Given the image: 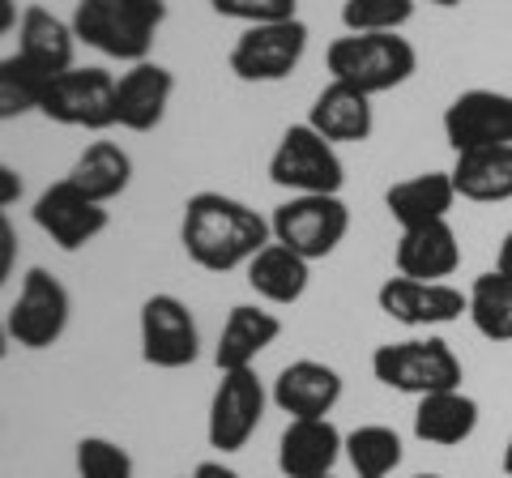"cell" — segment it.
I'll return each instance as SVG.
<instances>
[{"mask_svg": "<svg viewBox=\"0 0 512 478\" xmlns=\"http://www.w3.org/2000/svg\"><path fill=\"white\" fill-rule=\"evenodd\" d=\"M414 18V0H342L346 35H402Z\"/></svg>", "mask_w": 512, "mask_h": 478, "instance_id": "f546056e", "label": "cell"}, {"mask_svg": "<svg viewBox=\"0 0 512 478\" xmlns=\"http://www.w3.org/2000/svg\"><path fill=\"white\" fill-rule=\"evenodd\" d=\"M308 26L299 18L291 22H265V26H244V35L231 47V73L239 82L269 86L286 82L308 56Z\"/></svg>", "mask_w": 512, "mask_h": 478, "instance_id": "ba28073f", "label": "cell"}, {"mask_svg": "<svg viewBox=\"0 0 512 478\" xmlns=\"http://www.w3.org/2000/svg\"><path fill=\"white\" fill-rule=\"evenodd\" d=\"M444 141L453 154L466 150H491V146H512V94L508 90H461L453 103L444 107Z\"/></svg>", "mask_w": 512, "mask_h": 478, "instance_id": "4fadbf2b", "label": "cell"}, {"mask_svg": "<svg viewBox=\"0 0 512 478\" xmlns=\"http://www.w3.org/2000/svg\"><path fill=\"white\" fill-rule=\"evenodd\" d=\"M329 82H346L363 94H384L406 86L419 69V52L402 35H342L325 52Z\"/></svg>", "mask_w": 512, "mask_h": 478, "instance_id": "3957f363", "label": "cell"}, {"mask_svg": "<svg viewBox=\"0 0 512 478\" xmlns=\"http://www.w3.org/2000/svg\"><path fill=\"white\" fill-rule=\"evenodd\" d=\"M457 205V188H453V175L448 171H423V175H410V180H397L389 184L384 193V210L397 227H423V222H444Z\"/></svg>", "mask_w": 512, "mask_h": 478, "instance_id": "44dd1931", "label": "cell"}, {"mask_svg": "<svg viewBox=\"0 0 512 478\" xmlns=\"http://www.w3.org/2000/svg\"><path fill=\"white\" fill-rule=\"evenodd\" d=\"M69 316H73V299L64 291V282L56 274H47L43 265H35L26 269L5 325H9V338L22 350H47L64 338Z\"/></svg>", "mask_w": 512, "mask_h": 478, "instance_id": "9c48e42d", "label": "cell"}, {"mask_svg": "<svg viewBox=\"0 0 512 478\" xmlns=\"http://www.w3.org/2000/svg\"><path fill=\"white\" fill-rule=\"evenodd\" d=\"M141 359L158 372H180L192 368L201 355V329L197 316L180 295H150L141 304Z\"/></svg>", "mask_w": 512, "mask_h": 478, "instance_id": "30bf717a", "label": "cell"}, {"mask_svg": "<svg viewBox=\"0 0 512 478\" xmlns=\"http://www.w3.org/2000/svg\"><path fill=\"white\" fill-rule=\"evenodd\" d=\"M393 265L402 278L414 282H444L461 269V244L453 222H423V227H406L397 235L393 248Z\"/></svg>", "mask_w": 512, "mask_h": 478, "instance_id": "ac0fdd59", "label": "cell"}, {"mask_svg": "<svg viewBox=\"0 0 512 478\" xmlns=\"http://www.w3.org/2000/svg\"><path fill=\"white\" fill-rule=\"evenodd\" d=\"M372 376L384 389L406 393V397H427L444 389H461L466 368H461L457 350L444 338H406V342H384L372 355Z\"/></svg>", "mask_w": 512, "mask_h": 478, "instance_id": "277c9868", "label": "cell"}, {"mask_svg": "<svg viewBox=\"0 0 512 478\" xmlns=\"http://www.w3.org/2000/svg\"><path fill=\"white\" fill-rule=\"evenodd\" d=\"M478 432V402L466 389L427 393L414 406V436L436 449H457Z\"/></svg>", "mask_w": 512, "mask_h": 478, "instance_id": "603a6c76", "label": "cell"}, {"mask_svg": "<svg viewBox=\"0 0 512 478\" xmlns=\"http://www.w3.org/2000/svg\"><path fill=\"white\" fill-rule=\"evenodd\" d=\"M269 393L261 385L256 368H239V372H222L218 389L210 397V419H205V436L210 449L218 453H239L244 444L256 436V427L265 419Z\"/></svg>", "mask_w": 512, "mask_h": 478, "instance_id": "8fae6325", "label": "cell"}, {"mask_svg": "<svg viewBox=\"0 0 512 478\" xmlns=\"http://www.w3.org/2000/svg\"><path fill=\"white\" fill-rule=\"evenodd\" d=\"M188 478H239L231 466H222V461H201L197 470H192Z\"/></svg>", "mask_w": 512, "mask_h": 478, "instance_id": "d590c367", "label": "cell"}, {"mask_svg": "<svg viewBox=\"0 0 512 478\" xmlns=\"http://www.w3.org/2000/svg\"><path fill=\"white\" fill-rule=\"evenodd\" d=\"M218 18L244 22V26H265V22H291L299 18V0H210Z\"/></svg>", "mask_w": 512, "mask_h": 478, "instance_id": "1f68e13d", "label": "cell"}, {"mask_svg": "<svg viewBox=\"0 0 512 478\" xmlns=\"http://www.w3.org/2000/svg\"><path fill=\"white\" fill-rule=\"evenodd\" d=\"M278 338H282V321H278L274 312H265V308H256V304H235L227 312V321H222L218 346H214L218 372L252 368V363L261 359Z\"/></svg>", "mask_w": 512, "mask_h": 478, "instance_id": "ffe728a7", "label": "cell"}, {"mask_svg": "<svg viewBox=\"0 0 512 478\" xmlns=\"http://www.w3.org/2000/svg\"><path fill=\"white\" fill-rule=\"evenodd\" d=\"M180 244L192 265L210 269V274H231V269H248L256 252L274 244V235H269V218H261L239 197L192 193L184 201Z\"/></svg>", "mask_w": 512, "mask_h": 478, "instance_id": "6da1fadb", "label": "cell"}, {"mask_svg": "<svg viewBox=\"0 0 512 478\" xmlns=\"http://www.w3.org/2000/svg\"><path fill=\"white\" fill-rule=\"evenodd\" d=\"M39 116L64 124V129L103 133L116 124V73L99 65H73L47 82Z\"/></svg>", "mask_w": 512, "mask_h": 478, "instance_id": "52a82bcc", "label": "cell"}, {"mask_svg": "<svg viewBox=\"0 0 512 478\" xmlns=\"http://www.w3.org/2000/svg\"><path fill=\"white\" fill-rule=\"evenodd\" d=\"M329 478H338V474H329Z\"/></svg>", "mask_w": 512, "mask_h": 478, "instance_id": "b9f144b4", "label": "cell"}, {"mask_svg": "<svg viewBox=\"0 0 512 478\" xmlns=\"http://www.w3.org/2000/svg\"><path fill=\"white\" fill-rule=\"evenodd\" d=\"M171 94H175L171 69L154 65V60L128 65V73L116 77V124L128 133L158 129L167 116V107H171Z\"/></svg>", "mask_w": 512, "mask_h": 478, "instance_id": "e0dca14e", "label": "cell"}, {"mask_svg": "<svg viewBox=\"0 0 512 478\" xmlns=\"http://www.w3.org/2000/svg\"><path fill=\"white\" fill-rule=\"evenodd\" d=\"M504 474L512 478V436H508V444H504Z\"/></svg>", "mask_w": 512, "mask_h": 478, "instance_id": "f35d334b", "label": "cell"}, {"mask_svg": "<svg viewBox=\"0 0 512 478\" xmlns=\"http://www.w3.org/2000/svg\"><path fill=\"white\" fill-rule=\"evenodd\" d=\"M376 304L389 321L406 329H436L453 325L470 312V299L453 282H414V278H384L376 291Z\"/></svg>", "mask_w": 512, "mask_h": 478, "instance_id": "5bb4252c", "label": "cell"}, {"mask_svg": "<svg viewBox=\"0 0 512 478\" xmlns=\"http://www.w3.org/2000/svg\"><path fill=\"white\" fill-rule=\"evenodd\" d=\"M414 478H440V474H414Z\"/></svg>", "mask_w": 512, "mask_h": 478, "instance_id": "60d3db41", "label": "cell"}, {"mask_svg": "<svg viewBox=\"0 0 512 478\" xmlns=\"http://www.w3.org/2000/svg\"><path fill=\"white\" fill-rule=\"evenodd\" d=\"M346 457V436L333 419H291L278 436V470L286 478H329Z\"/></svg>", "mask_w": 512, "mask_h": 478, "instance_id": "2e32d148", "label": "cell"}, {"mask_svg": "<svg viewBox=\"0 0 512 478\" xmlns=\"http://www.w3.org/2000/svg\"><path fill=\"white\" fill-rule=\"evenodd\" d=\"M69 22L77 43L124 65H141L167 22V0H77Z\"/></svg>", "mask_w": 512, "mask_h": 478, "instance_id": "7a4b0ae2", "label": "cell"}, {"mask_svg": "<svg viewBox=\"0 0 512 478\" xmlns=\"http://www.w3.org/2000/svg\"><path fill=\"white\" fill-rule=\"evenodd\" d=\"M35 227L52 239L60 252H82L86 244H94L103 231H107V205H99L94 197H86L82 188H77L69 175L56 184H47L43 193L35 197Z\"/></svg>", "mask_w": 512, "mask_h": 478, "instance_id": "7c38bea8", "label": "cell"}, {"mask_svg": "<svg viewBox=\"0 0 512 478\" xmlns=\"http://www.w3.org/2000/svg\"><path fill=\"white\" fill-rule=\"evenodd\" d=\"M18 22H22L18 5H13V0H0V39L13 35V30H18Z\"/></svg>", "mask_w": 512, "mask_h": 478, "instance_id": "e575fe53", "label": "cell"}, {"mask_svg": "<svg viewBox=\"0 0 512 478\" xmlns=\"http://www.w3.org/2000/svg\"><path fill=\"white\" fill-rule=\"evenodd\" d=\"M427 5H436V9H457L461 0H427Z\"/></svg>", "mask_w": 512, "mask_h": 478, "instance_id": "ab89813d", "label": "cell"}, {"mask_svg": "<svg viewBox=\"0 0 512 478\" xmlns=\"http://www.w3.org/2000/svg\"><path fill=\"white\" fill-rule=\"evenodd\" d=\"M9 346H13V338H9V325H5V321H0V359H5V355H9Z\"/></svg>", "mask_w": 512, "mask_h": 478, "instance_id": "74e56055", "label": "cell"}, {"mask_svg": "<svg viewBox=\"0 0 512 478\" xmlns=\"http://www.w3.org/2000/svg\"><path fill=\"white\" fill-rule=\"evenodd\" d=\"M77 478H133V453L107 436H82L77 440Z\"/></svg>", "mask_w": 512, "mask_h": 478, "instance_id": "4dcf8cb0", "label": "cell"}, {"mask_svg": "<svg viewBox=\"0 0 512 478\" xmlns=\"http://www.w3.org/2000/svg\"><path fill=\"white\" fill-rule=\"evenodd\" d=\"M269 180L291 197H342L346 163L333 141H325L308 120L282 133L278 150L269 154Z\"/></svg>", "mask_w": 512, "mask_h": 478, "instance_id": "5b68a950", "label": "cell"}, {"mask_svg": "<svg viewBox=\"0 0 512 478\" xmlns=\"http://www.w3.org/2000/svg\"><path fill=\"white\" fill-rule=\"evenodd\" d=\"M402 436L389 423H363L355 432H346V461L355 478H389L402 466Z\"/></svg>", "mask_w": 512, "mask_h": 478, "instance_id": "83f0119b", "label": "cell"}, {"mask_svg": "<svg viewBox=\"0 0 512 478\" xmlns=\"http://www.w3.org/2000/svg\"><path fill=\"white\" fill-rule=\"evenodd\" d=\"M470 325L483 333L487 342H512V278H504L500 269H487L470 282Z\"/></svg>", "mask_w": 512, "mask_h": 478, "instance_id": "4316f807", "label": "cell"}, {"mask_svg": "<svg viewBox=\"0 0 512 478\" xmlns=\"http://www.w3.org/2000/svg\"><path fill=\"white\" fill-rule=\"evenodd\" d=\"M69 180L82 188L86 197L107 205L133 184V158H128V150L116 146V141H90V146L77 154V163L69 167Z\"/></svg>", "mask_w": 512, "mask_h": 478, "instance_id": "484cf974", "label": "cell"}, {"mask_svg": "<svg viewBox=\"0 0 512 478\" xmlns=\"http://www.w3.org/2000/svg\"><path fill=\"white\" fill-rule=\"evenodd\" d=\"M73 52H77V35L73 22L56 18L52 9L43 5H26L22 22H18V56H26L39 73L56 77L73 69Z\"/></svg>", "mask_w": 512, "mask_h": 478, "instance_id": "7402d4cb", "label": "cell"}, {"mask_svg": "<svg viewBox=\"0 0 512 478\" xmlns=\"http://www.w3.org/2000/svg\"><path fill=\"white\" fill-rule=\"evenodd\" d=\"M18 231H13L9 214H0V286L13 278V269H18Z\"/></svg>", "mask_w": 512, "mask_h": 478, "instance_id": "d6a6232c", "label": "cell"}, {"mask_svg": "<svg viewBox=\"0 0 512 478\" xmlns=\"http://www.w3.org/2000/svg\"><path fill=\"white\" fill-rule=\"evenodd\" d=\"M52 77L39 73L26 56H0V120H22L43 107V94Z\"/></svg>", "mask_w": 512, "mask_h": 478, "instance_id": "f1b7e54d", "label": "cell"}, {"mask_svg": "<svg viewBox=\"0 0 512 478\" xmlns=\"http://www.w3.org/2000/svg\"><path fill=\"white\" fill-rule=\"evenodd\" d=\"M308 282H312V261H303L299 252L282 244H265L248 261V286L256 291V299H265L274 308L299 304L308 295Z\"/></svg>", "mask_w": 512, "mask_h": 478, "instance_id": "cb8c5ba5", "label": "cell"}, {"mask_svg": "<svg viewBox=\"0 0 512 478\" xmlns=\"http://www.w3.org/2000/svg\"><path fill=\"white\" fill-rule=\"evenodd\" d=\"M495 269H500L504 278H512V231L504 235V244H500V257H495Z\"/></svg>", "mask_w": 512, "mask_h": 478, "instance_id": "8d00e7d4", "label": "cell"}, {"mask_svg": "<svg viewBox=\"0 0 512 478\" xmlns=\"http://www.w3.org/2000/svg\"><path fill=\"white\" fill-rule=\"evenodd\" d=\"M269 402L286 419H329L333 406L342 402V372L320 359H295L278 372Z\"/></svg>", "mask_w": 512, "mask_h": 478, "instance_id": "9a60e30c", "label": "cell"}, {"mask_svg": "<svg viewBox=\"0 0 512 478\" xmlns=\"http://www.w3.org/2000/svg\"><path fill=\"white\" fill-rule=\"evenodd\" d=\"M448 175H453L457 201H478V205L512 201V146L457 154V163Z\"/></svg>", "mask_w": 512, "mask_h": 478, "instance_id": "d4e9b609", "label": "cell"}, {"mask_svg": "<svg viewBox=\"0 0 512 478\" xmlns=\"http://www.w3.org/2000/svg\"><path fill=\"white\" fill-rule=\"evenodd\" d=\"M26 193V180H22V171L18 167H9L5 158H0V214L9 210V205H18Z\"/></svg>", "mask_w": 512, "mask_h": 478, "instance_id": "836d02e7", "label": "cell"}, {"mask_svg": "<svg viewBox=\"0 0 512 478\" xmlns=\"http://www.w3.org/2000/svg\"><path fill=\"white\" fill-rule=\"evenodd\" d=\"M308 124L325 141H333V146H359V141H367L376 133L372 94H363V90L346 86V82H329L312 99Z\"/></svg>", "mask_w": 512, "mask_h": 478, "instance_id": "d6986e66", "label": "cell"}, {"mask_svg": "<svg viewBox=\"0 0 512 478\" xmlns=\"http://www.w3.org/2000/svg\"><path fill=\"white\" fill-rule=\"evenodd\" d=\"M269 235L303 261H325L350 235V210L342 197H291L269 214Z\"/></svg>", "mask_w": 512, "mask_h": 478, "instance_id": "8992f818", "label": "cell"}]
</instances>
